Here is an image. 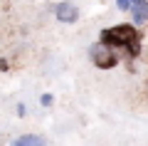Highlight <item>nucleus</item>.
Here are the masks:
<instances>
[{
    "label": "nucleus",
    "mask_w": 148,
    "mask_h": 146,
    "mask_svg": "<svg viewBox=\"0 0 148 146\" xmlns=\"http://www.w3.org/2000/svg\"><path fill=\"white\" fill-rule=\"evenodd\" d=\"M141 40H143V37H138V40H133L131 45H126V55H128V60H133V57H138V55H141Z\"/></svg>",
    "instance_id": "39448f33"
},
{
    "label": "nucleus",
    "mask_w": 148,
    "mask_h": 146,
    "mask_svg": "<svg viewBox=\"0 0 148 146\" xmlns=\"http://www.w3.org/2000/svg\"><path fill=\"white\" fill-rule=\"evenodd\" d=\"M54 15L62 22H74L79 17V10H77V5H72V3H59V5H54Z\"/></svg>",
    "instance_id": "7ed1b4c3"
},
{
    "label": "nucleus",
    "mask_w": 148,
    "mask_h": 146,
    "mask_svg": "<svg viewBox=\"0 0 148 146\" xmlns=\"http://www.w3.org/2000/svg\"><path fill=\"white\" fill-rule=\"evenodd\" d=\"M91 60H94V64L99 69H114L119 64V55L114 52L111 47H104V45H99V47L91 50Z\"/></svg>",
    "instance_id": "f03ea898"
},
{
    "label": "nucleus",
    "mask_w": 148,
    "mask_h": 146,
    "mask_svg": "<svg viewBox=\"0 0 148 146\" xmlns=\"http://www.w3.org/2000/svg\"><path fill=\"white\" fill-rule=\"evenodd\" d=\"M138 37H143V35H141L133 25H114V27L101 30V45L114 50V47H126V45H131V42L138 40Z\"/></svg>",
    "instance_id": "f257e3e1"
},
{
    "label": "nucleus",
    "mask_w": 148,
    "mask_h": 146,
    "mask_svg": "<svg viewBox=\"0 0 148 146\" xmlns=\"http://www.w3.org/2000/svg\"><path fill=\"white\" fill-rule=\"evenodd\" d=\"M17 144L20 146H42V139L40 136H22V139H17Z\"/></svg>",
    "instance_id": "423d86ee"
},
{
    "label": "nucleus",
    "mask_w": 148,
    "mask_h": 146,
    "mask_svg": "<svg viewBox=\"0 0 148 146\" xmlns=\"http://www.w3.org/2000/svg\"><path fill=\"white\" fill-rule=\"evenodd\" d=\"M40 102H42V107H49V104H52V94H45Z\"/></svg>",
    "instance_id": "0eeeda50"
},
{
    "label": "nucleus",
    "mask_w": 148,
    "mask_h": 146,
    "mask_svg": "<svg viewBox=\"0 0 148 146\" xmlns=\"http://www.w3.org/2000/svg\"><path fill=\"white\" fill-rule=\"evenodd\" d=\"M128 10L133 12V20L136 22H146L148 20V3L146 0H131V8Z\"/></svg>",
    "instance_id": "20e7f679"
},
{
    "label": "nucleus",
    "mask_w": 148,
    "mask_h": 146,
    "mask_svg": "<svg viewBox=\"0 0 148 146\" xmlns=\"http://www.w3.org/2000/svg\"><path fill=\"white\" fill-rule=\"evenodd\" d=\"M12 146H20V144H17V141H15V144H12Z\"/></svg>",
    "instance_id": "9d476101"
},
{
    "label": "nucleus",
    "mask_w": 148,
    "mask_h": 146,
    "mask_svg": "<svg viewBox=\"0 0 148 146\" xmlns=\"http://www.w3.org/2000/svg\"><path fill=\"white\" fill-rule=\"evenodd\" d=\"M119 8H121V10H128V8H131V0H119Z\"/></svg>",
    "instance_id": "6e6552de"
},
{
    "label": "nucleus",
    "mask_w": 148,
    "mask_h": 146,
    "mask_svg": "<svg viewBox=\"0 0 148 146\" xmlns=\"http://www.w3.org/2000/svg\"><path fill=\"white\" fill-rule=\"evenodd\" d=\"M8 67H10V64H8V60H0V69H3V72H5Z\"/></svg>",
    "instance_id": "1a4fd4ad"
}]
</instances>
